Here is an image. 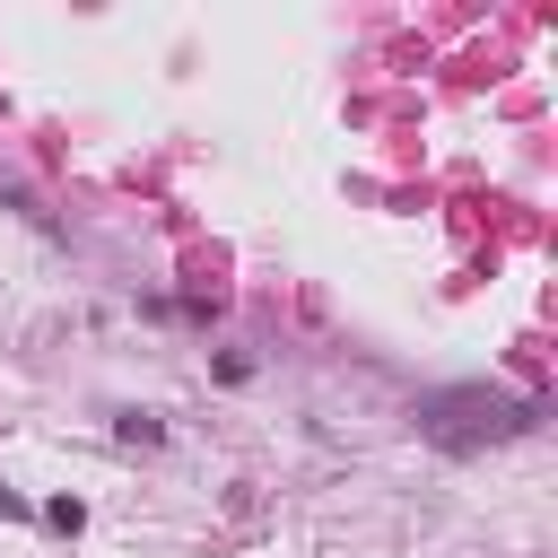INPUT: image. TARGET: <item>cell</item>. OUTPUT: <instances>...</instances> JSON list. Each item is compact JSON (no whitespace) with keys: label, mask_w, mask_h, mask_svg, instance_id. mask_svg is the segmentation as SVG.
<instances>
[{"label":"cell","mask_w":558,"mask_h":558,"mask_svg":"<svg viewBox=\"0 0 558 558\" xmlns=\"http://www.w3.org/2000/svg\"><path fill=\"white\" fill-rule=\"evenodd\" d=\"M532 418H541V401H523V392L453 384V392H436V401L418 410V436L445 445V453H471V445H506V436H523Z\"/></svg>","instance_id":"6da1fadb"}]
</instances>
